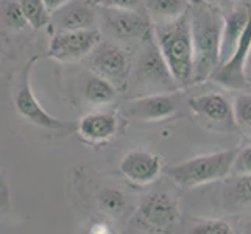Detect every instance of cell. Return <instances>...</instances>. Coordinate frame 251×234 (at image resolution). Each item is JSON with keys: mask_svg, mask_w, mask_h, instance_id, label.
Here are the masks:
<instances>
[{"mask_svg": "<svg viewBox=\"0 0 251 234\" xmlns=\"http://www.w3.org/2000/svg\"><path fill=\"white\" fill-rule=\"evenodd\" d=\"M190 28L194 44V83L211 78L222 64V44L226 19L206 0H190Z\"/></svg>", "mask_w": 251, "mask_h": 234, "instance_id": "obj_1", "label": "cell"}, {"mask_svg": "<svg viewBox=\"0 0 251 234\" xmlns=\"http://www.w3.org/2000/svg\"><path fill=\"white\" fill-rule=\"evenodd\" d=\"M153 36L176 84L194 83V44L189 11L172 22L154 24Z\"/></svg>", "mask_w": 251, "mask_h": 234, "instance_id": "obj_2", "label": "cell"}, {"mask_svg": "<svg viewBox=\"0 0 251 234\" xmlns=\"http://www.w3.org/2000/svg\"><path fill=\"white\" fill-rule=\"evenodd\" d=\"M239 149L206 153L170 166L166 173L179 187L192 189L226 178L234 169Z\"/></svg>", "mask_w": 251, "mask_h": 234, "instance_id": "obj_3", "label": "cell"}, {"mask_svg": "<svg viewBox=\"0 0 251 234\" xmlns=\"http://www.w3.org/2000/svg\"><path fill=\"white\" fill-rule=\"evenodd\" d=\"M178 223V202L164 190H154L144 195L133 217L134 227L151 234H172Z\"/></svg>", "mask_w": 251, "mask_h": 234, "instance_id": "obj_4", "label": "cell"}, {"mask_svg": "<svg viewBox=\"0 0 251 234\" xmlns=\"http://www.w3.org/2000/svg\"><path fill=\"white\" fill-rule=\"evenodd\" d=\"M97 24L103 34L117 42H145L153 36V24L141 11L101 5L97 11Z\"/></svg>", "mask_w": 251, "mask_h": 234, "instance_id": "obj_5", "label": "cell"}, {"mask_svg": "<svg viewBox=\"0 0 251 234\" xmlns=\"http://www.w3.org/2000/svg\"><path fill=\"white\" fill-rule=\"evenodd\" d=\"M34 63H36V58H31L22 69L19 80H17V86L14 91V106L17 112H19L25 120H28L30 124L36 125L39 128L50 130V131H66V133L72 131V130L76 128L74 124L64 122V120H59L55 116L49 114V112L39 105L36 97H34V94L31 91V84H30V74H31V67Z\"/></svg>", "mask_w": 251, "mask_h": 234, "instance_id": "obj_6", "label": "cell"}, {"mask_svg": "<svg viewBox=\"0 0 251 234\" xmlns=\"http://www.w3.org/2000/svg\"><path fill=\"white\" fill-rule=\"evenodd\" d=\"M134 75L137 83H141L145 89H150L154 94L158 91H167L173 88V84H176L156 41H154V36L144 42L134 64Z\"/></svg>", "mask_w": 251, "mask_h": 234, "instance_id": "obj_7", "label": "cell"}, {"mask_svg": "<svg viewBox=\"0 0 251 234\" xmlns=\"http://www.w3.org/2000/svg\"><path fill=\"white\" fill-rule=\"evenodd\" d=\"M91 72L105 78L117 89H125L128 84L131 61L126 52L112 41H101L88 56Z\"/></svg>", "mask_w": 251, "mask_h": 234, "instance_id": "obj_8", "label": "cell"}, {"mask_svg": "<svg viewBox=\"0 0 251 234\" xmlns=\"http://www.w3.org/2000/svg\"><path fill=\"white\" fill-rule=\"evenodd\" d=\"M101 42L99 28L56 31L50 39L49 56L61 63H74L89 56Z\"/></svg>", "mask_w": 251, "mask_h": 234, "instance_id": "obj_9", "label": "cell"}, {"mask_svg": "<svg viewBox=\"0 0 251 234\" xmlns=\"http://www.w3.org/2000/svg\"><path fill=\"white\" fill-rule=\"evenodd\" d=\"M189 108L200 124L214 131H232L236 130L234 109L223 94L209 92L189 100Z\"/></svg>", "mask_w": 251, "mask_h": 234, "instance_id": "obj_10", "label": "cell"}, {"mask_svg": "<svg viewBox=\"0 0 251 234\" xmlns=\"http://www.w3.org/2000/svg\"><path fill=\"white\" fill-rule=\"evenodd\" d=\"M250 52H251V16L236 50L232 52L228 59H225L219 66L217 71L212 74L211 80L228 89H237V91L250 89L251 84L245 75V66Z\"/></svg>", "mask_w": 251, "mask_h": 234, "instance_id": "obj_11", "label": "cell"}, {"mask_svg": "<svg viewBox=\"0 0 251 234\" xmlns=\"http://www.w3.org/2000/svg\"><path fill=\"white\" fill-rule=\"evenodd\" d=\"M120 173L136 186H149L162 172V161L153 152L136 149L128 152L119 164Z\"/></svg>", "mask_w": 251, "mask_h": 234, "instance_id": "obj_12", "label": "cell"}, {"mask_svg": "<svg viewBox=\"0 0 251 234\" xmlns=\"http://www.w3.org/2000/svg\"><path fill=\"white\" fill-rule=\"evenodd\" d=\"M97 11L92 0H71L50 16V27L53 33L97 28Z\"/></svg>", "mask_w": 251, "mask_h": 234, "instance_id": "obj_13", "label": "cell"}, {"mask_svg": "<svg viewBox=\"0 0 251 234\" xmlns=\"http://www.w3.org/2000/svg\"><path fill=\"white\" fill-rule=\"evenodd\" d=\"M179 100L175 95L166 92L150 94L144 97H137L126 105V114L142 122H158V120L169 119L176 112Z\"/></svg>", "mask_w": 251, "mask_h": 234, "instance_id": "obj_14", "label": "cell"}, {"mask_svg": "<svg viewBox=\"0 0 251 234\" xmlns=\"http://www.w3.org/2000/svg\"><path fill=\"white\" fill-rule=\"evenodd\" d=\"M117 117L112 112L94 111L80 119L76 131L88 144H105L117 134Z\"/></svg>", "mask_w": 251, "mask_h": 234, "instance_id": "obj_15", "label": "cell"}, {"mask_svg": "<svg viewBox=\"0 0 251 234\" xmlns=\"http://www.w3.org/2000/svg\"><path fill=\"white\" fill-rule=\"evenodd\" d=\"M223 202L228 211L251 212V175H236L223 190Z\"/></svg>", "mask_w": 251, "mask_h": 234, "instance_id": "obj_16", "label": "cell"}, {"mask_svg": "<svg viewBox=\"0 0 251 234\" xmlns=\"http://www.w3.org/2000/svg\"><path fill=\"white\" fill-rule=\"evenodd\" d=\"M251 16V6L245 5L242 8L232 11L225 22V31H223V44H222V63L231 56L232 52L236 50L239 41L244 34L248 21Z\"/></svg>", "mask_w": 251, "mask_h": 234, "instance_id": "obj_17", "label": "cell"}, {"mask_svg": "<svg viewBox=\"0 0 251 234\" xmlns=\"http://www.w3.org/2000/svg\"><path fill=\"white\" fill-rule=\"evenodd\" d=\"M190 0H144L151 24L172 22L189 11Z\"/></svg>", "mask_w": 251, "mask_h": 234, "instance_id": "obj_18", "label": "cell"}, {"mask_svg": "<svg viewBox=\"0 0 251 234\" xmlns=\"http://www.w3.org/2000/svg\"><path fill=\"white\" fill-rule=\"evenodd\" d=\"M117 91L119 89L114 84H111L105 78H101L92 72L89 75H86L83 80V88H81L83 99L95 106L108 105L112 100H116Z\"/></svg>", "mask_w": 251, "mask_h": 234, "instance_id": "obj_19", "label": "cell"}, {"mask_svg": "<svg viewBox=\"0 0 251 234\" xmlns=\"http://www.w3.org/2000/svg\"><path fill=\"white\" fill-rule=\"evenodd\" d=\"M99 208L108 217H119L126 209V197L122 190L106 187L99 194Z\"/></svg>", "mask_w": 251, "mask_h": 234, "instance_id": "obj_20", "label": "cell"}, {"mask_svg": "<svg viewBox=\"0 0 251 234\" xmlns=\"http://www.w3.org/2000/svg\"><path fill=\"white\" fill-rule=\"evenodd\" d=\"M234 120L239 131L248 139H251V94L240 92L232 102Z\"/></svg>", "mask_w": 251, "mask_h": 234, "instance_id": "obj_21", "label": "cell"}, {"mask_svg": "<svg viewBox=\"0 0 251 234\" xmlns=\"http://www.w3.org/2000/svg\"><path fill=\"white\" fill-rule=\"evenodd\" d=\"M25 19L33 28H42L50 24V14L44 5V0H19Z\"/></svg>", "mask_w": 251, "mask_h": 234, "instance_id": "obj_22", "label": "cell"}, {"mask_svg": "<svg viewBox=\"0 0 251 234\" xmlns=\"http://www.w3.org/2000/svg\"><path fill=\"white\" fill-rule=\"evenodd\" d=\"M2 22L8 28H24L28 27L19 0H2Z\"/></svg>", "mask_w": 251, "mask_h": 234, "instance_id": "obj_23", "label": "cell"}, {"mask_svg": "<svg viewBox=\"0 0 251 234\" xmlns=\"http://www.w3.org/2000/svg\"><path fill=\"white\" fill-rule=\"evenodd\" d=\"M187 234H236L231 225L222 219H206L195 222Z\"/></svg>", "mask_w": 251, "mask_h": 234, "instance_id": "obj_24", "label": "cell"}, {"mask_svg": "<svg viewBox=\"0 0 251 234\" xmlns=\"http://www.w3.org/2000/svg\"><path fill=\"white\" fill-rule=\"evenodd\" d=\"M232 172L237 175H251V145L239 150Z\"/></svg>", "mask_w": 251, "mask_h": 234, "instance_id": "obj_25", "label": "cell"}, {"mask_svg": "<svg viewBox=\"0 0 251 234\" xmlns=\"http://www.w3.org/2000/svg\"><path fill=\"white\" fill-rule=\"evenodd\" d=\"M101 3L105 6L119 8V10L141 11V8H144V0H101Z\"/></svg>", "mask_w": 251, "mask_h": 234, "instance_id": "obj_26", "label": "cell"}, {"mask_svg": "<svg viewBox=\"0 0 251 234\" xmlns=\"http://www.w3.org/2000/svg\"><path fill=\"white\" fill-rule=\"evenodd\" d=\"M81 234H116L112 227L105 220H94L86 227Z\"/></svg>", "mask_w": 251, "mask_h": 234, "instance_id": "obj_27", "label": "cell"}, {"mask_svg": "<svg viewBox=\"0 0 251 234\" xmlns=\"http://www.w3.org/2000/svg\"><path fill=\"white\" fill-rule=\"evenodd\" d=\"M69 2H71V0H44V5L47 8L49 14L51 16L55 11H58L59 8H63L64 5H67Z\"/></svg>", "mask_w": 251, "mask_h": 234, "instance_id": "obj_28", "label": "cell"}, {"mask_svg": "<svg viewBox=\"0 0 251 234\" xmlns=\"http://www.w3.org/2000/svg\"><path fill=\"white\" fill-rule=\"evenodd\" d=\"M242 234H251V223H248L247 227H245V230H244V233Z\"/></svg>", "mask_w": 251, "mask_h": 234, "instance_id": "obj_29", "label": "cell"}]
</instances>
